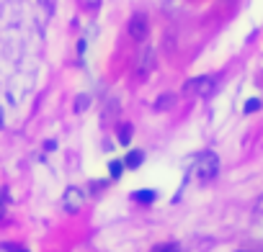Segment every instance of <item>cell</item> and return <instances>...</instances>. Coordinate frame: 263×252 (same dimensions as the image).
<instances>
[{
	"label": "cell",
	"instance_id": "cell-12",
	"mask_svg": "<svg viewBox=\"0 0 263 252\" xmlns=\"http://www.w3.org/2000/svg\"><path fill=\"white\" fill-rule=\"evenodd\" d=\"M75 108H77V111H83V108H88V98H77V103H75Z\"/></svg>",
	"mask_w": 263,
	"mask_h": 252
},
{
	"label": "cell",
	"instance_id": "cell-9",
	"mask_svg": "<svg viewBox=\"0 0 263 252\" xmlns=\"http://www.w3.org/2000/svg\"><path fill=\"white\" fill-rule=\"evenodd\" d=\"M124 170H127V165H124V162H119V159H113V162L109 165V175H111V180H119Z\"/></svg>",
	"mask_w": 263,
	"mask_h": 252
},
{
	"label": "cell",
	"instance_id": "cell-8",
	"mask_svg": "<svg viewBox=\"0 0 263 252\" xmlns=\"http://www.w3.org/2000/svg\"><path fill=\"white\" fill-rule=\"evenodd\" d=\"M155 196H157L155 190H134V193H132V198H134V201H140V203H152Z\"/></svg>",
	"mask_w": 263,
	"mask_h": 252
},
{
	"label": "cell",
	"instance_id": "cell-7",
	"mask_svg": "<svg viewBox=\"0 0 263 252\" xmlns=\"http://www.w3.org/2000/svg\"><path fill=\"white\" fill-rule=\"evenodd\" d=\"M132 131H134L132 124H121V126H119V144H121V147H127V144L132 142Z\"/></svg>",
	"mask_w": 263,
	"mask_h": 252
},
{
	"label": "cell",
	"instance_id": "cell-1",
	"mask_svg": "<svg viewBox=\"0 0 263 252\" xmlns=\"http://www.w3.org/2000/svg\"><path fill=\"white\" fill-rule=\"evenodd\" d=\"M193 170H196V175L201 183H209L217 178V173H220V157H217L214 152H204L196 157V165H193Z\"/></svg>",
	"mask_w": 263,
	"mask_h": 252
},
{
	"label": "cell",
	"instance_id": "cell-11",
	"mask_svg": "<svg viewBox=\"0 0 263 252\" xmlns=\"http://www.w3.org/2000/svg\"><path fill=\"white\" fill-rule=\"evenodd\" d=\"M0 250H13V252H24V245H8V242H0Z\"/></svg>",
	"mask_w": 263,
	"mask_h": 252
},
{
	"label": "cell",
	"instance_id": "cell-2",
	"mask_svg": "<svg viewBox=\"0 0 263 252\" xmlns=\"http://www.w3.org/2000/svg\"><path fill=\"white\" fill-rule=\"evenodd\" d=\"M217 85V80L212 75H199V77H191L184 83V93L186 95H212V90Z\"/></svg>",
	"mask_w": 263,
	"mask_h": 252
},
{
	"label": "cell",
	"instance_id": "cell-4",
	"mask_svg": "<svg viewBox=\"0 0 263 252\" xmlns=\"http://www.w3.org/2000/svg\"><path fill=\"white\" fill-rule=\"evenodd\" d=\"M83 206H85V193H83V190L75 188V186L65 190V196H62V209H65V211L77 214Z\"/></svg>",
	"mask_w": 263,
	"mask_h": 252
},
{
	"label": "cell",
	"instance_id": "cell-14",
	"mask_svg": "<svg viewBox=\"0 0 263 252\" xmlns=\"http://www.w3.org/2000/svg\"><path fill=\"white\" fill-rule=\"evenodd\" d=\"M256 211H263V196L258 198V203H256Z\"/></svg>",
	"mask_w": 263,
	"mask_h": 252
},
{
	"label": "cell",
	"instance_id": "cell-10",
	"mask_svg": "<svg viewBox=\"0 0 263 252\" xmlns=\"http://www.w3.org/2000/svg\"><path fill=\"white\" fill-rule=\"evenodd\" d=\"M258 108H261V100H258V98H250V100L245 103V108H243V111H245V113H256Z\"/></svg>",
	"mask_w": 263,
	"mask_h": 252
},
{
	"label": "cell",
	"instance_id": "cell-6",
	"mask_svg": "<svg viewBox=\"0 0 263 252\" xmlns=\"http://www.w3.org/2000/svg\"><path fill=\"white\" fill-rule=\"evenodd\" d=\"M173 106H176V95H173V93L160 95V98H157V103H155V108H157V111H170Z\"/></svg>",
	"mask_w": 263,
	"mask_h": 252
},
{
	"label": "cell",
	"instance_id": "cell-5",
	"mask_svg": "<svg viewBox=\"0 0 263 252\" xmlns=\"http://www.w3.org/2000/svg\"><path fill=\"white\" fill-rule=\"evenodd\" d=\"M145 162V155L140 152V150H132L127 157H124V165H127L129 170H137V167H140Z\"/></svg>",
	"mask_w": 263,
	"mask_h": 252
},
{
	"label": "cell",
	"instance_id": "cell-3",
	"mask_svg": "<svg viewBox=\"0 0 263 252\" xmlns=\"http://www.w3.org/2000/svg\"><path fill=\"white\" fill-rule=\"evenodd\" d=\"M127 33L132 41H145L147 33H150V21H147L145 13H134L129 18V26H127Z\"/></svg>",
	"mask_w": 263,
	"mask_h": 252
},
{
	"label": "cell",
	"instance_id": "cell-13",
	"mask_svg": "<svg viewBox=\"0 0 263 252\" xmlns=\"http://www.w3.org/2000/svg\"><path fill=\"white\" fill-rule=\"evenodd\" d=\"M155 250H157V252H160V250H178V245H157Z\"/></svg>",
	"mask_w": 263,
	"mask_h": 252
},
{
	"label": "cell",
	"instance_id": "cell-15",
	"mask_svg": "<svg viewBox=\"0 0 263 252\" xmlns=\"http://www.w3.org/2000/svg\"><path fill=\"white\" fill-rule=\"evenodd\" d=\"M0 121H3V119H0Z\"/></svg>",
	"mask_w": 263,
	"mask_h": 252
}]
</instances>
